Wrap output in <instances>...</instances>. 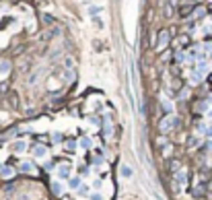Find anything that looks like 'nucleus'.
<instances>
[{
	"instance_id": "obj_1",
	"label": "nucleus",
	"mask_w": 212,
	"mask_h": 200,
	"mask_svg": "<svg viewBox=\"0 0 212 200\" xmlns=\"http://www.w3.org/2000/svg\"><path fill=\"white\" fill-rule=\"evenodd\" d=\"M175 124H177V120H175L173 115H167V118H165V120L161 122V132H169Z\"/></svg>"
},
{
	"instance_id": "obj_2",
	"label": "nucleus",
	"mask_w": 212,
	"mask_h": 200,
	"mask_svg": "<svg viewBox=\"0 0 212 200\" xmlns=\"http://www.w3.org/2000/svg\"><path fill=\"white\" fill-rule=\"evenodd\" d=\"M10 72V62L8 60H0V79H6Z\"/></svg>"
},
{
	"instance_id": "obj_3",
	"label": "nucleus",
	"mask_w": 212,
	"mask_h": 200,
	"mask_svg": "<svg viewBox=\"0 0 212 200\" xmlns=\"http://www.w3.org/2000/svg\"><path fill=\"white\" fill-rule=\"evenodd\" d=\"M167 41H169V33H167V31H161V33H159V44H157V50H163L165 45H167Z\"/></svg>"
},
{
	"instance_id": "obj_4",
	"label": "nucleus",
	"mask_w": 212,
	"mask_h": 200,
	"mask_svg": "<svg viewBox=\"0 0 212 200\" xmlns=\"http://www.w3.org/2000/svg\"><path fill=\"white\" fill-rule=\"evenodd\" d=\"M119 175L126 177V180H130V177L134 175V171H132V167H130V165H122V167H119Z\"/></svg>"
},
{
	"instance_id": "obj_5",
	"label": "nucleus",
	"mask_w": 212,
	"mask_h": 200,
	"mask_svg": "<svg viewBox=\"0 0 212 200\" xmlns=\"http://www.w3.org/2000/svg\"><path fill=\"white\" fill-rule=\"evenodd\" d=\"M58 177H62V180L70 177V165H60L58 167Z\"/></svg>"
},
{
	"instance_id": "obj_6",
	"label": "nucleus",
	"mask_w": 212,
	"mask_h": 200,
	"mask_svg": "<svg viewBox=\"0 0 212 200\" xmlns=\"http://www.w3.org/2000/svg\"><path fill=\"white\" fill-rule=\"evenodd\" d=\"M78 145H80V149H84V151H89L91 146H93V140H91L89 136H83V138L78 140Z\"/></svg>"
},
{
	"instance_id": "obj_7",
	"label": "nucleus",
	"mask_w": 212,
	"mask_h": 200,
	"mask_svg": "<svg viewBox=\"0 0 212 200\" xmlns=\"http://www.w3.org/2000/svg\"><path fill=\"white\" fill-rule=\"evenodd\" d=\"M33 155H35V157H37V159H43V157H45V155H48V151H45V146H41V145H37V146H35V149H33Z\"/></svg>"
},
{
	"instance_id": "obj_8",
	"label": "nucleus",
	"mask_w": 212,
	"mask_h": 200,
	"mask_svg": "<svg viewBox=\"0 0 212 200\" xmlns=\"http://www.w3.org/2000/svg\"><path fill=\"white\" fill-rule=\"evenodd\" d=\"M52 192H54L56 196H62V192H64V186L60 184V182H52Z\"/></svg>"
},
{
	"instance_id": "obj_9",
	"label": "nucleus",
	"mask_w": 212,
	"mask_h": 200,
	"mask_svg": "<svg viewBox=\"0 0 212 200\" xmlns=\"http://www.w3.org/2000/svg\"><path fill=\"white\" fill-rule=\"evenodd\" d=\"M25 149H27V142H25V140H19V142L13 145V151H15V153H25Z\"/></svg>"
},
{
	"instance_id": "obj_10",
	"label": "nucleus",
	"mask_w": 212,
	"mask_h": 200,
	"mask_svg": "<svg viewBox=\"0 0 212 200\" xmlns=\"http://www.w3.org/2000/svg\"><path fill=\"white\" fill-rule=\"evenodd\" d=\"M161 103H163V110L167 111V114H173V103L167 99V97H163V99H161Z\"/></svg>"
},
{
	"instance_id": "obj_11",
	"label": "nucleus",
	"mask_w": 212,
	"mask_h": 200,
	"mask_svg": "<svg viewBox=\"0 0 212 200\" xmlns=\"http://www.w3.org/2000/svg\"><path fill=\"white\" fill-rule=\"evenodd\" d=\"M68 186H70V190H78L80 188V177H70Z\"/></svg>"
},
{
	"instance_id": "obj_12",
	"label": "nucleus",
	"mask_w": 212,
	"mask_h": 200,
	"mask_svg": "<svg viewBox=\"0 0 212 200\" xmlns=\"http://www.w3.org/2000/svg\"><path fill=\"white\" fill-rule=\"evenodd\" d=\"M21 171H25V173L33 171V163H31V161H23V163H21Z\"/></svg>"
},
{
	"instance_id": "obj_13",
	"label": "nucleus",
	"mask_w": 212,
	"mask_h": 200,
	"mask_svg": "<svg viewBox=\"0 0 212 200\" xmlns=\"http://www.w3.org/2000/svg\"><path fill=\"white\" fill-rule=\"evenodd\" d=\"M0 173H2V177H13V175H15V169H13V167H2Z\"/></svg>"
},
{
	"instance_id": "obj_14",
	"label": "nucleus",
	"mask_w": 212,
	"mask_h": 200,
	"mask_svg": "<svg viewBox=\"0 0 212 200\" xmlns=\"http://www.w3.org/2000/svg\"><path fill=\"white\" fill-rule=\"evenodd\" d=\"M175 180H177L179 184H185V182H188V173H185V171H177V175H175Z\"/></svg>"
},
{
	"instance_id": "obj_15",
	"label": "nucleus",
	"mask_w": 212,
	"mask_h": 200,
	"mask_svg": "<svg viewBox=\"0 0 212 200\" xmlns=\"http://www.w3.org/2000/svg\"><path fill=\"white\" fill-rule=\"evenodd\" d=\"M74 149H76V142H74V140H68V142H66V151H68V153H74Z\"/></svg>"
},
{
	"instance_id": "obj_16",
	"label": "nucleus",
	"mask_w": 212,
	"mask_h": 200,
	"mask_svg": "<svg viewBox=\"0 0 212 200\" xmlns=\"http://www.w3.org/2000/svg\"><path fill=\"white\" fill-rule=\"evenodd\" d=\"M93 23H95V27H97V29H103V21L99 19V17H93Z\"/></svg>"
},
{
	"instance_id": "obj_17",
	"label": "nucleus",
	"mask_w": 212,
	"mask_h": 200,
	"mask_svg": "<svg viewBox=\"0 0 212 200\" xmlns=\"http://www.w3.org/2000/svg\"><path fill=\"white\" fill-rule=\"evenodd\" d=\"M101 10H103L101 6H91V8H89V13H91L93 17H97V13H101Z\"/></svg>"
},
{
	"instance_id": "obj_18",
	"label": "nucleus",
	"mask_w": 212,
	"mask_h": 200,
	"mask_svg": "<svg viewBox=\"0 0 212 200\" xmlns=\"http://www.w3.org/2000/svg\"><path fill=\"white\" fill-rule=\"evenodd\" d=\"M52 140H54V142H62V134H60V132H54V134H52Z\"/></svg>"
},
{
	"instance_id": "obj_19",
	"label": "nucleus",
	"mask_w": 212,
	"mask_h": 200,
	"mask_svg": "<svg viewBox=\"0 0 212 200\" xmlns=\"http://www.w3.org/2000/svg\"><path fill=\"white\" fill-rule=\"evenodd\" d=\"M91 200H103V194H99V192H95V194H91Z\"/></svg>"
},
{
	"instance_id": "obj_20",
	"label": "nucleus",
	"mask_w": 212,
	"mask_h": 200,
	"mask_svg": "<svg viewBox=\"0 0 212 200\" xmlns=\"http://www.w3.org/2000/svg\"><path fill=\"white\" fill-rule=\"evenodd\" d=\"M78 192H80V194H89V186H80V188H78Z\"/></svg>"
},
{
	"instance_id": "obj_21",
	"label": "nucleus",
	"mask_w": 212,
	"mask_h": 200,
	"mask_svg": "<svg viewBox=\"0 0 212 200\" xmlns=\"http://www.w3.org/2000/svg\"><path fill=\"white\" fill-rule=\"evenodd\" d=\"M93 188H101V180H95L93 182Z\"/></svg>"
}]
</instances>
